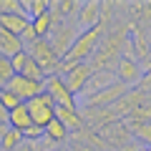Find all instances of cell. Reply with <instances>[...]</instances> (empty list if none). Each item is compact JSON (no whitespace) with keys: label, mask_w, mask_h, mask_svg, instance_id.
Segmentation results:
<instances>
[{"label":"cell","mask_w":151,"mask_h":151,"mask_svg":"<svg viewBox=\"0 0 151 151\" xmlns=\"http://www.w3.org/2000/svg\"><path fill=\"white\" fill-rule=\"evenodd\" d=\"M25 63H28V53H25V50H20V53H15V55H13V58H10V65H13V73H20V70L23 68H25Z\"/></svg>","instance_id":"44dd1931"},{"label":"cell","mask_w":151,"mask_h":151,"mask_svg":"<svg viewBox=\"0 0 151 151\" xmlns=\"http://www.w3.org/2000/svg\"><path fill=\"white\" fill-rule=\"evenodd\" d=\"M5 88L10 93H15L23 103H28L30 98H35L38 93H43V81H30V78H25V76H13Z\"/></svg>","instance_id":"52a82bcc"},{"label":"cell","mask_w":151,"mask_h":151,"mask_svg":"<svg viewBox=\"0 0 151 151\" xmlns=\"http://www.w3.org/2000/svg\"><path fill=\"white\" fill-rule=\"evenodd\" d=\"M20 144H23V136L15 129H5V134L0 136V151H15Z\"/></svg>","instance_id":"e0dca14e"},{"label":"cell","mask_w":151,"mask_h":151,"mask_svg":"<svg viewBox=\"0 0 151 151\" xmlns=\"http://www.w3.org/2000/svg\"><path fill=\"white\" fill-rule=\"evenodd\" d=\"M73 25L78 30H91V28L101 25V3H96V0L81 3V8H78V13L73 18Z\"/></svg>","instance_id":"ba28073f"},{"label":"cell","mask_w":151,"mask_h":151,"mask_svg":"<svg viewBox=\"0 0 151 151\" xmlns=\"http://www.w3.org/2000/svg\"><path fill=\"white\" fill-rule=\"evenodd\" d=\"M91 73H93V65L91 63H78V65H73V68H68L65 73H60V78H63L65 88L78 98L81 91H83V86H86L88 78H91Z\"/></svg>","instance_id":"8992f818"},{"label":"cell","mask_w":151,"mask_h":151,"mask_svg":"<svg viewBox=\"0 0 151 151\" xmlns=\"http://www.w3.org/2000/svg\"><path fill=\"white\" fill-rule=\"evenodd\" d=\"M0 126H8V111L0 106Z\"/></svg>","instance_id":"cb8c5ba5"},{"label":"cell","mask_w":151,"mask_h":151,"mask_svg":"<svg viewBox=\"0 0 151 151\" xmlns=\"http://www.w3.org/2000/svg\"><path fill=\"white\" fill-rule=\"evenodd\" d=\"M76 38H78V28H76L73 23H60V25H55L53 33L48 35V43H50V48L55 50V55L63 58L70 50V45L76 43Z\"/></svg>","instance_id":"277c9868"},{"label":"cell","mask_w":151,"mask_h":151,"mask_svg":"<svg viewBox=\"0 0 151 151\" xmlns=\"http://www.w3.org/2000/svg\"><path fill=\"white\" fill-rule=\"evenodd\" d=\"M55 151H68V149H65V146H58V149H55Z\"/></svg>","instance_id":"484cf974"},{"label":"cell","mask_w":151,"mask_h":151,"mask_svg":"<svg viewBox=\"0 0 151 151\" xmlns=\"http://www.w3.org/2000/svg\"><path fill=\"white\" fill-rule=\"evenodd\" d=\"M20 50H25L23 43H20V38L13 35V33H8V30H0V55H3V58H13V55L20 53Z\"/></svg>","instance_id":"5bb4252c"},{"label":"cell","mask_w":151,"mask_h":151,"mask_svg":"<svg viewBox=\"0 0 151 151\" xmlns=\"http://www.w3.org/2000/svg\"><path fill=\"white\" fill-rule=\"evenodd\" d=\"M55 119L68 129V134H76V131H81L86 126L81 116V108H63V106H55Z\"/></svg>","instance_id":"8fae6325"},{"label":"cell","mask_w":151,"mask_h":151,"mask_svg":"<svg viewBox=\"0 0 151 151\" xmlns=\"http://www.w3.org/2000/svg\"><path fill=\"white\" fill-rule=\"evenodd\" d=\"M113 76H116V81L121 83V86H136V83L141 81V76H144V68H141V63H136L131 55L121 53V58L116 60V65H113Z\"/></svg>","instance_id":"5b68a950"},{"label":"cell","mask_w":151,"mask_h":151,"mask_svg":"<svg viewBox=\"0 0 151 151\" xmlns=\"http://www.w3.org/2000/svg\"><path fill=\"white\" fill-rule=\"evenodd\" d=\"M20 103H23V101L15 96V93H10L8 88H0V106L5 108V111H13V108L20 106Z\"/></svg>","instance_id":"d6986e66"},{"label":"cell","mask_w":151,"mask_h":151,"mask_svg":"<svg viewBox=\"0 0 151 151\" xmlns=\"http://www.w3.org/2000/svg\"><path fill=\"white\" fill-rule=\"evenodd\" d=\"M18 76H25V78H30V81H45V73H43V68L35 63V60L28 55V63H25V68L20 70Z\"/></svg>","instance_id":"ac0fdd59"},{"label":"cell","mask_w":151,"mask_h":151,"mask_svg":"<svg viewBox=\"0 0 151 151\" xmlns=\"http://www.w3.org/2000/svg\"><path fill=\"white\" fill-rule=\"evenodd\" d=\"M139 151H149V146H141V149H139Z\"/></svg>","instance_id":"4316f807"},{"label":"cell","mask_w":151,"mask_h":151,"mask_svg":"<svg viewBox=\"0 0 151 151\" xmlns=\"http://www.w3.org/2000/svg\"><path fill=\"white\" fill-rule=\"evenodd\" d=\"M30 25V20H28L23 13H13V15H0V30H8L13 33V35L20 38V33L25 30V28Z\"/></svg>","instance_id":"4fadbf2b"},{"label":"cell","mask_w":151,"mask_h":151,"mask_svg":"<svg viewBox=\"0 0 151 151\" xmlns=\"http://www.w3.org/2000/svg\"><path fill=\"white\" fill-rule=\"evenodd\" d=\"M116 83V76H113V70H93L91 78H88V83L83 86L81 96H93V93L103 91V88L113 86Z\"/></svg>","instance_id":"30bf717a"},{"label":"cell","mask_w":151,"mask_h":151,"mask_svg":"<svg viewBox=\"0 0 151 151\" xmlns=\"http://www.w3.org/2000/svg\"><path fill=\"white\" fill-rule=\"evenodd\" d=\"M20 136H23V141H25V144H33V141L43 139V129H38V126H28Z\"/></svg>","instance_id":"7402d4cb"},{"label":"cell","mask_w":151,"mask_h":151,"mask_svg":"<svg viewBox=\"0 0 151 151\" xmlns=\"http://www.w3.org/2000/svg\"><path fill=\"white\" fill-rule=\"evenodd\" d=\"M13 65H10V58H3L0 55V88H5L8 86V81L13 78Z\"/></svg>","instance_id":"ffe728a7"},{"label":"cell","mask_w":151,"mask_h":151,"mask_svg":"<svg viewBox=\"0 0 151 151\" xmlns=\"http://www.w3.org/2000/svg\"><path fill=\"white\" fill-rule=\"evenodd\" d=\"M28 126H33V121H30V113H28L25 103H20V106H15L13 111H8V129H15V131L23 134Z\"/></svg>","instance_id":"7c38bea8"},{"label":"cell","mask_w":151,"mask_h":151,"mask_svg":"<svg viewBox=\"0 0 151 151\" xmlns=\"http://www.w3.org/2000/svg\"><path fill=\"white\" fill-rule=\"evenodd\" d=\"M98 136H101L103 144H116V149H121V146H126L131 141V134H129V129L124 126V121H111L108 126L101 129Z\"/></svg>","instance_id":"9c48e42d"},{"label":"cell","mask_w":151,"mask_h":151,"mask_svg":"<svg viewBox=\"0 0 151 151\" xmlns=\"http://www.w3.org/2000/svg\"><path fill=\"white\" fill-rule=\"evenodd\" d=\"M20 8H23V15L28 20H33V18L43 15L48 10V0H20Z\"/></svg>","instance_id":"2e32d148"},{"label":"cell","mask_w":151,"mask_h":151,"mask_svg":"<svg viewBox=\"0 0 151 151\" xmlns=\"http://www.w3.org/2000/svg\"><path fill=\"white\" fill-rule=\"evenodd\" d=\"M68 151H93L91 146H86V144H78V141H73V146H70Z\"/></svg>","instance_id":"603a6c76"},{"label":"cell","mask_w":151,"mask_h":151,"mask_svg":"<svg viewBox=\"0 0 151 151\" xmlns=\"http://www.w3.org/2000/svg\"><path fill=\"white\" fill-rule=\"evenodd\" d=\"M15 151H30V146H28V144H25V141H23V144H20V146H18V149H15Z\"/></svg>","instance_id":"d4e9b609"},{"label":"cell","mask_w":151,"mask_h":151,"mask_svg":"<svg viewBox=\"0 0 151 151\" xmlns=\"http://www.w3.org/2000/svg\"><path fill=\"white\" fill-rule=\"evenodd\" d=\"M43 91L48 93L50 98H53L55 106H63V108H78V98H76L73 93L65 88L63 78H60L58 73L45 76V81H43Z\"/></svg>","instance_id":"3957f363"},{"label":"cell","mask_w":151,"mask_h":151,"mask_svg":"<svg viewBox=\"0 0 151 151\" xmlns=\"http://www.w3.org/2000/svg\"><path fill=\"white\" fill-rule=\"evenodd\" d=\"M25 106H28V113H30L33 126H38V129H45V126L55 119V103H53V98H50L45 91L38 93L35 98H30Z\"/></svg>","instance_id":"7a4b0ae2"},{"label":"cell","mask_w":151,"mask_h":151,"mask_svg":"<svg viewBox=\"0 0 151 151\" xmlns=\"http://www.w3.org/2000/svg\"><path fill=\"white\" fill-rule=\"evenodd\" d=\"M25 53L30 55L33 60H35L40 68H43V73L45 76H53V73H58V65H60V58L55 55V50L50 48V43H48V38H38L35 43H30L25 48Z\"/></svg>","instance_id":"6da1fadb"},{"label":"cell","mask_w":151,"mask_h":151,"mask_svg":"<svg viewBox=\"0 0 151 151\" xmlns=\"http://www.w3.org/2000/svg\"><path fill=\"white\" fill-rule=\"evenodd\" d=\"M43 136H45V139H48V141H53L55 146H63L65 141L70 139L68 129H65V126L60 124L58 119H53V121H50V124H48V126H45V129H43Z\"/></svg>","instance_id":"9a60e30c"}]
</instances>
